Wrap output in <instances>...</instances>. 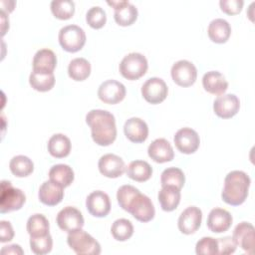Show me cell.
<instances>
[{"label": "cell", "mask_w": 255, "mask_h": 255, "mask_svg": "<svg viewBox=\"0 0 255 255\" xmlns=\"http://www.w3.org/2000/svg\"><path fill=\"white\" fill-rule=\"evenodd\" d=\"M168 89L165 82L157 77L147 79L141 87V95L143 99L152 105L163 102L167 96Z\"/></svg>", "instance_id": "ba28073f"}, {"label": "cell", "mask_w": 255, "mask_h": 255, "mask_svg": "<svg viewBox=\"0 0 255 255\" xmlns=\"http://www.w3.org/2000/svg\"><path fill=\"white\" fill-rule=\"evenodd\" d=\"M11 172L17 177H26L34 170L33 161L26 155H16L12 157L9 163Z\"/></svg>", "instance_id": "d6a6232c"}, {"label": "cell", "mask_w": 255, "mask_h": 255, "mask_svg": "<svg viewBox=\"0 0 255 255\" xmlns=\"http://www.w3.org/2000/svg\"><path fill=\"white\" fill-rule=\"evenodd\" d=\"M31 87L39 92H48L55 85V76L53 73H39L32 71L29 76Z\"/></svg>", "instance_id": "1f68e13d"}, {"label": "cell", "mask_w": 255, "mask_h": 255, "mask_svg": "<svg viewBox=\"0 0 255 255\" xmlns=\"http://www.w3.org/2000/svg\"><path fill=\"white\" fill-rule=\"evenodd\" d=\"M98 167L100 172L110 178H117L121 176L126 169L125 162L117 154L107 153L100 157L98 162Z\"/></svg>", "instance_id": "ac0fdd59"}, {"label": "cell", "mask_w": 255, "mask_h": 255, "mask_svg": "<svg viewBox=\"0 0 255 255\" xmlns=\"http://www.w3.org/2000/svg\"><path fill=\"white\" fill-rule=\"evenodd\" d=\"M201 220L202 211L196 206H189L179 215L177 226L181 233L189 235L198 230L201 224Z\"/></svg>", "instance_id": "e0dca14e"}, {"label": "cell", "mask_w": 255, "mask_h": 255, "mask_svg": "<svg viewBox=\"0 0 255 255\" xmlns=\"http://www.w3.org/2000/svg\"><path fill=\"white\" fill-rule=\"evenodd\" d=\"M51 11L56 18L67 20L75 13V3L72 0H53L51 2Z\"/></svg>", "instance_id": "d590c367"}, {"label": "cell", "mask_w": 255, "mask_h": 255, "mask_svg": "<svg viewBox=\"0 0 255 255\" xmlns=\"http://www.w3.org/2000/svg\"><path fill=\"white\" fill-rule=\"evenodd\" d=\"M53 247V239L49 234L39 237H30V248L37 255H44L51 252Z\"/></svg>", "instance_id": "74e56055"}, {"label": "cell", "mask_w": 255, "mask_h": 255, "mask_svg": "<svg viewBox=\"0 0 255 255\" xmlns=\"http://www.w3.org/2000/svg\"><path fill=\"white\" fill-rule=\"evenodd\" d=\"M86 21L92 28L100 29L104 27L107 22V14L102 7L93 6L86 14Z\"/></svg>", "instance_id": "f35d334b"}, {"label": "cell", "mask_w": 255, "mask_h": 255, "mask_svg": "<svg viewBox=\"0 0 255 255\" xmlns=\"http://www.w3.org/2000/svg\"><path fill=\"white\" fill-rule=\"evenodd\" d=\"M207 34L212 42L217 44L225 43L231 35L230 24L225 19L216 18L209 23Z\"/></svg>", "instance_id": "d4e9b609"}, {"label": "cell", "mask_w": 255, "mask_h": 255, "mask_svg": "<svg viewBox=\"0 0 255 255\" xmlns=\"http://www.w3.org/2000/svg\"><path fill=\"white\" fill-rule=\"evenodd\" d=\"M67 243L78 255H99L101 253L100 243L82 228L69 232Z\"/></svg>", "instance_id": "3957f363"}, {"label": "cell", "mask_w": 255, "mask_h": 255, "mask_svg": "<svg viewBox=\"0 0 255 255\" xmlns=\"http://www.w3.org/2000/svg\"><path fill=\"white\" fill-rule=\"evenodd\" d=\"M233 218L230 212L222 208H213L207 217V227L210 231L214 233H221L227 231L231 224Z\"/></svg>", "instance_id": "44dd1931"}, {"label": "cell", "mask_w": 255, "mask_h": 255, "mask_svg": "<svg viewBox=\"0 0 255 255\" xmlns=\"http://www.w3.org/2000/svg\"><path fill=\"white\" fill-rule=\"evenodd\" d=\"M173 140L176 148L185 154L195 152L200 143L198 133L190 128H182L178 129L174 134Z\"/></svg>", "instance_id": "5bb4252c"}, {"label": "cell", "mask_w": 255, "mask_h": 255, "mask_svg": "<svg viewBox=\"0 0 255 255\" xmlns=\"http://www.w3.org/2000/svg\"><path fill=\"white\" fill-rule=\"evenodd\" d=\"M1 23H2V35H5L6 30L9 29V19L6 17L5 12L1 11Z\"/></svg>", "instance_id": "bcb514c9"}, {"label": "cell", "mask_w": 255, "mask_h": 255, "mask_svg": "<svg viewBox=\"0 0 255 255\" xmlns=\"http://www.w3.org/2000/svg\"><path fill=\"white\" fill-rule=\"evenodd\" d=\"M161 186L173 185L181 189L185 182V176L183 171L178 167H168L161 172L160 176Z\"/></svg>", "instance_id": "836d02e7"}, {"label": "cell", "mask_w": 255, "mask_h": 255, "mask_svg": "<svg viewBox=\"0 0 255 255\" xmlns=\"http://www.w3.org/2000/svg\"><path fill=\"white\" fill-rule=\"evenodd\" d=\"M148 156L155 162L163 163L171 161L174 157V151L168 140L165 138L154 139L147 148Z\"/></svg>", "instance_id": "ffe728a7"}, {"label": "cell", "mask_w": 255, "mask_h": 255, "mask_svg": "<svg viewBox=\"0 0 255 255\" xmlns=\"http://www.w3.org/2000/svg\"><path fill=\"white\" fill-rule=\"evenodd\" d=\"M113 237L118 241H126L133 234V226L131 222L126 218L117 219L111 228Z\"/></svg>", "instance_id": "e575fe53"}, {"label": "cell", "mask_w": 255, "mask_h": 255, "mask_svg": "<svg viewBox=\"0 0 255 255\" xmlns=\"http://www.w3.org/2000/svg\"><path fill=\"white\" fill-rule=\"evenodd\" d=\"M33 71L39 73H53L57 66V57L50 49L37 51L33 58Z\"/></svg>", "instance_id": "cb8c5ba5"}, {"label": "cell", "mask_w": 255, "mask_h": 255, "mask_svg": "<svg viewBox=\"0 0 255 255\" xmlns=\"http://www.w3.org/2000/svg\"><path fill=\"white\" fill-rule=\"evenodd\" d=\"M171 78L180 87H189L194 84L197 78L196 67L187 60H179L171 67Z\"/></svg>", "instance_id": "52a82bcc"}, {"label": "cell", "mask_w": 255, "mask_h": 255, "mask_svg": "<svg viewBox=\"0 0 255 255\" xmlns=\"http://www.w3.org/2000/svg\"><path fill=\"white\" fill-rule=\"evenodd\" d=\"M49 178L53 182L59 184L62 187L69 186L75 178L73 168L64 163H59L53 165L49 170Z\"/></svg>", "instance_id": "83f0119b"}, {"label": "cell", "mask_w": 255, "mask_h": 255, "mask_svg": "<svg viewBox=\"0 0 255 255\" xmlns=\"http://www.w3.org/2000/svg\"><path fill=\"white\" fill-rule=\"evenodd\" d=\"M232 238L237 246L242 248L246 253L253 254L254 241H255V229L250 222H240L233 230Z\"/></svg>", "instance_id": "4fadbf2b"}, {"label": "cell", "mask_w": 255, "mask_h": 255, "mask_svg": "<svg viewBox=\"0 0 255 255\" xmlns=\"http://www.w3.org/2000/svg\"><path fill=\"white\" fill-rule=\"evenodd\" d=\"M26 196L24 192L12 186L10 181H1V197H0V212L6 213L19 210L25 203Z\"/></svg>", "instance_id": "8992f818"}, {"label": "cell", "mask_w": 255, "mask_h": 255, "mask_svg": "<svg viewBox=\"0 0 255 255\" xmlns=\"http://www.w3.org/2000/svg\"><path fill=\"white\" fill-rule=\"evenodd\" d=\"M59 43L61 47L70 53L80 51L86 43V33L78 25H67L59 31Z\"/></svg>", "instance_id": "5b68a950"}, {"label": "cell", "mask_w": 255, "mask_h": 255, "mask_svg": "<svg viewBox=\"0 0 255 255\" xmlns=\"http://www.w3.org/2000/svg\"><path fill=\"white\" fill-rule=\"evenodd\" d=\"M108 4L114 7V18L117 24L121 26H129L133 24L137 18L136 7L127 0H112Z\"/></svg>", "instance_id": "7c38bea8"}, {"label": "cell", "mask_w": 255, "mask_h": 255, "mask_svg": "<svg viewBox=\"0 0 255 255\" xmlns=\"http://www.w3.org/2000/svg\"><path fill=\"white\" fill-rule=\"evenodd\" d=\"M197 255H216L218 254L217 239L212 237H202L195 245Z\"/></svg>", "instance_id": "ab89813d"}, {"label": "cell", "mask_w": 255, "mask_h": 255, "mask_svg": "<svg viewBox=\"0 0 255 255\" xmlns=\"http://www.w3.org/2000/svg\"><path fill=\"white\" fill-rule=\"evenodd\" d=\"M148 68L146 58L136 52L128 54L120 63V72L122 76L128 80L133 81L142 77Z\"/></svg>", "instance_id": "277c9868"}, {"label": "cell", "mask_w": 255, "mask_h": 255, "mask_svg": "<svg viewBox=\"0 0 255 255\" xmlns=\"http://www.w3.org/2000/svg\"><path fill=\"white\" fill-rule=\"evenodd\" d=\"M126 87L119 81L107 80L103 82L98 89L99 99L110 105H115L122 102L126 97Z\"/></svg>", "instance_id": "30bf717a"}, {"label": "cell", "mask_w": 255, "mask_h": 255, "mask_svg": "<svg viewBox=\"0 0 255 255\" xmlns=\"http://www.w3.org/2000/svg\"><path fill=\"white\" fill-rule=\"evenodd\" d=\"M250 183V177L244 171H230L224 179V186L221 192L223 201L233 206L242 204L248 196Z\"/></svg>", "instance_id": "7a4b0ae2"}, {"label": "cell", "mask_w": 255, "mask_h": 255, "mask_svg": "<svg viewBox=\"0 0 255 255\" xmlns=\"http://www.w3.org/2000/svg\"><path fill=\"white\" fill-rule=\"evenodd\" d=\"M1 254H7V255H22L24 253V251L22 250V248L20 247V245L18 244H11L8 246H4L1 249Z\"/></svg>", "instance_id": "ee69618b"}, {"label": "cell", "mask_w": 255, "mask_h": 255, "mask_svg": "<svg viewBox=\"0 0 255 255\" xmlns=\"http://www.w3.org/2000/svg\"><path fill=\"white\" fill-rule=\"evenodd\" d=\"M157 197L162 210L167 212L172 211L179 204L180 189L173 185L161 186V189L159 190Z\"/></svg>", "instance_id": "484cf974"}, {"label": "cell", "mask_w": 255, "mask_h": 255, "mask_svg": "<svg viewBox=\"0 0 255 255\" xmlns=\"http://www.w3.org/2000/svg\"><path fill=\"white\" fill-rule=\"evenodd\" d=\"M56 221L59 228L66 232L80 229L85 223L81 211L73 206H66L61 209L57 214Z\"/></svg>", "instance_id": "8fae6325"}, {"label": "cell", "mask_w": 255, "mask_h": 255, "mask_svg": "<svg viewBox=\"0 0 255 255\" xmlns=\"http://www.w3.org/2000/svg\"><path fill=\"white\" fill-rule=\"evenodd\" d=\"M39 200L48 206H55L59 204L64 197V187L53 182L52 180H47L42 183L38 192Z\"/></svg>", "instance_id": "7402d4cb"}, {"label": "cell", "mask_w": 255, "mask_h": 255, "mask_svg": "<svg viewBox=\"0 0 255 255\" xmlns=\"http://www.w3.org/2000/svg\"><path fill=\"white\" fill-rule=\"evenodd\" d=\"M86 123L91 128L93 140L102 146L112 144L117 137L116 119L106 110H91L86 115Z\"/></svg>", "instance_id": "6da1fadb"}, {"label": "cell", "mask_w": 255, "mask_h": 255, "mask_svg": "<svg viewBox=\"0 0 255 255\" xmlns=\"http://www.w3.org/2000/svg\"><path fill=\"white\" fill-rule=\"evenodd\" d=\"M125 135L134 143L143 142L148 135V127L146 123L139 118H130L126 121L124 126Z\"/></svg>", "instance_id": "d6986e66"}, {"label": "cell", "mask_w": 255, "mask_h": 255, "mask_svg": "<svg viewBox=\"0 0 255 255\" xmlns=\"http://www.w3.org/2000/svg\"><path fill=\"white\" fill-rule=\"evenodd\" d=\"M26 228L30 237H39L49 234L50 224L43 214L36 213L28 218Z\"/></svg>", "instance_id": "f546056e"}, {"label": "cell", "mask_w": 255, "mask_h": 255, "mask_svg": "<svg viewBox=\"0 0 255 255\" xmlns=\"http://www.w3.org/2000/svg\"><path fill=\"white\" fill-rule=\"evenodd\" d=\"M138 192H140V191L132 185L125 184V185L121 186L118 189V192H117V199H118V202H119L120 206L124 210L128 211V208H129V205H130L131 201L133 200V198L135 197V195Z\"/></svg>", "instance_id": "8d00e7d4"}, {"label": "cell", "mask_w": 255, "mask_h": 255, "mask_svg": "<svg viewBox=\"0 0 255 255\" xmlns=\"http://www.w3.org/2000/svg\"><path fill=\"white\" fill-rule=\"evenodd\" d=\"M202 86L206 92L220 96L228 89V82L220 72L209 71L203 75Z\"/></svg>", "instance_id": "603a6c76"}, {"label": "cell", "mask_w": 255, "mask_h": 255, "mask_svg": "<svg viewBox=\"0 0 255 255\" xmlns=\"http://www.w3.org/2000/svg\"><path fill=\"white\" fill-rule=\"evenodd\" d=\"M68 74L74 81H85L91 74V64L85 58H75L68 66Z\"/></svg>", "instance_id": "4dcf8cb0"}, {"label": "cell", "mask_w": 255, "mask_h": 255, "mask_svg": "<svg viewBox=\"0 0 255 255\" xmlns=\"http://www.w3.org/2000/svg\"><path fill=\"white\" fill-rule=\"evenodd\" d=\"M49 153L57 158H63L69 155L71 151V140L63 133H55L48 140Z\"/></svg>", "instance_id": "4316f807"}, {"label": "cell", "mask_w": 255, "mask_h": 255, "mask_svg": "<svg viewBox=\"0 0 255 255\" xmlns=\"http://www.w3.org/2000/svg\"><path fill=\"white\" fill-rule=\"evenodd\" d=\"M218 254L227 255L235 252L237 245L235 244L231 236H225L223 238H218Z\"/></svg>", "instance_id": "b9f144b4"}, {"label": "cell", "mask_w": 255, "mask_h": 255, "mask_svg": "<svg viewBox=\"0 0 255 255\" xmlns=\"http://www.w3.org/2000/svg\"><path fill=\"white\" fill-rule=\"evenodd\" d=\"M128 212L140 222H148L154 217L155 209L151 199L145 194L138 192L131 201Z\"/></svg>", "instance_id": "9c48e42d"}, {"label": "cell", "mask_w": 255, "mask_h": 255, "mask_svg": "<svg viewBox=\"0 0 255 255\" xmlns=\"http://www.w3.org/2000/svg\"><path fill=\"white\" fill-rule=\"evenodd\" d=\"M240 109V101L234 94H222L213 103V111L221 119L234 117Z\"/></svg>", "instance_id": "9a60e30c"}, {"label": "cell", "mask_w": 255, "mask_h": 255, "mask_svg": "<svg viewBox=\"0 0 255 255\" xmlns=\"http://www.w3.org/2000/svg\"><path fill=\"white\" fill-rule=\"evenodd\" d=\"M126 173L132 180L143 182L151 177L152 167L144 160H133L128 165Z\"/></svg>", "instance_id": "f1b7e54d"}, {"label": "cell", "mask_w": 255, "mask_h": 255, "mask_svg": "<svg viewBox=\"0 0 255 255\" xmlns=\"http://www.w3.org/2000/svg\"><path fill=\"white\" fill-rule=\"evenodd\" d=\"M14 237V230L9 221H0V241L2 243L11 241Z\"/></svg>", "instance_id": "7bdbcfd3"}, {"label": "cell", "mask_w": 255, "mask_h": 255, "mask_svg": "<svg viewBox=\"0 0 255 255\" xmlns=\"http://www.w3.org/2000/svg\"><path fill=\"white\" fill-rule=\"evenodd\" d=\"M243 0H220L219 5L221 10L228 15L238 14L243 7Z\"/></svg>", "instance_id": "60d3db41"}, {"label": "cell", "mask_w": 255, "mask_h": 255, "mask_svg": "<svg viewBox=\"0 0 255 255\" xmlns=\"http://www.w3.org/2000/svg\"><path fill=\"white\" fill-rule=\"evenodd\" d=\"M1 7H2V10L3 12L7 11L8 13L12 12L14 10V6H15V2L14 1H1Z\"/></svg>", "instance_id": "f6af8a7d"}, {"label": "cell", "mask_w": 255, "mask_h": 255, "mask_svg": "<svg viewBox=\"0 0 255 255\" xmlns=\"http://www.w3.org/2000/svg\"><path fill=\"white\" fill-rule=\"evenodd\" d=\"M86 207L91 215L95 217H105L111 210L110 197L102 190L93 191L86 199Z\"/></svg>", "instance_id": "2e32d148"}]
</instances>
